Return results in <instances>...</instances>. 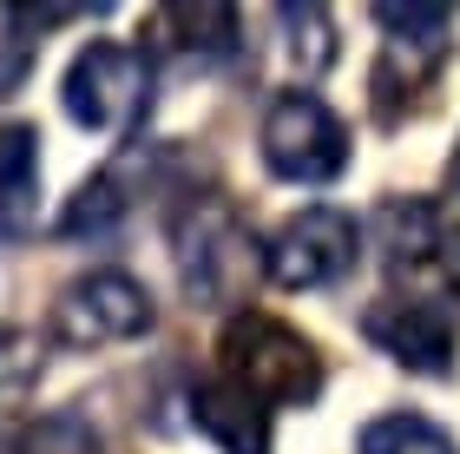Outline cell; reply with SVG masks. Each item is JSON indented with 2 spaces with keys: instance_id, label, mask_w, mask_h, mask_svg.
<instances>
[{
  "instance_id": "obj_11",
  "label": "cell",
  "mask_w": 460,
  "mask_h": 454,
  "mask_svg": "<svg viewBox=\"0 0 460 454\" xmlns=\"http://www.w3.org/2000/svg\"><path fill=\"white\" fill-rule=\"evenodd\" d=\"M441 211H434L428 198H388L382 211H375L368 224V237H375V251H382L388 271H428V257H434V237H441Z\"/></svg>"
},
{
  "instance_id": "obj_1",
  "label": "cell",
  "mask_w": 460,
  "mask_h": 454,
  "mask_svg": "<svg viewBox=\"0 0 460 454\" xmlns=\"http://www.w3.org/2000/svg\"><path fill=\"white\" fill-rule=\"evenodd\" d=\"M172 257H178L184 297L204 303V309L243 303V290L263 271V251H257V237H250V224L230 211L224 198H211V191L191 198L172 218Z\"/></svg>"
},
{
  "instance_id": "obj_5",
  "label": "cell",
  "mask_w": 460,
  "mask_h": 454,
  "mask_svg": "<svg viewBox=\"0 0 460 454\" xmlns=\"http://www.w3.org/2000/svg\"><path fill=\"white\" fill-rule=\"evenodd\" d=\"M152 290L125 271H86L73 277L53 303V336L66 349H106V343H132L152 329Z\"/></svg>"
},
{
  "instance_id": "obj_15",
  "label": "cell",
  "mask_w": 460,
  "mask_h": 454,
  "mask_svg": "<svg viewBox=\"0 0 460 454\" xmlns=\"http://www.w3.org/2000/svg\"><path fill=\"white\" fill-rule=\"evenodd\" d=\"M355 454H460V448L428 415H375L355 441Z\"/></svg>"
},
{
  "instance_id": "obj_14",
  "label": "cell",
  "mask_w": 460,
  "mask_h": 454,
  "mask_svg": "<svg viewBox=\"0 0 460 454\" xmlns=\"http://www.w3.org/2000/svg\"><path fill=\"white\" fill-rule=\"evenodd\" d=\"M40 369H47L40 336H33V329H20V323H0V422H13L20 408L33 402Z\"/></svg>"
},
{
  "instance_id": "obj_13",
  "label": "cell",
  "mask_w": 460,
  "mask_h": 454,
  "mask_svg": "<svg viewBox=\"0 0 460 454\" xmlns=\"http://www.w3.org/2000/svg\"><path fill=\"white\" fill-rule=\"evenodd\" d=\"M277 27L289 33V67H296L303 79H323L329 67H336V20H329V7H296V0H283L277 7Z\"/></svg>"
},
{
  "instance_id": "obj_8",
  "label": "cell",
  "mask_w": 460,
  "mask_h": 454,
  "mask_svg": "<svg viewBox=\"0 0 460 454\" xmlns=\"http://www.w3.org/2000/svg\"><path fill=\"white\" fill-rule=\"evenodd\" d=\"M40 231V126H0V244H27Z\"/></svg>"
},
{
  "instance_id": "obj_4",
  "label": "cell",
  "mask_w": 460,
  "mask_h": 454,
  "mask_svg": "<svg viewBox=\"0 0 460 454\" xmlns=\"http://www.w3.org/2000/svg\"><path fill=\"white\" fill-rule=\"evenodd\" d=\"M257 146H263V165L277 178H289V184H329V178H342V165H349V126L323 106L316 93L289 86V93L270 99Z\"/></svg>"
},
{
  "instance_id": "obj_7",
  "label": "cell",
  "mask_w": 460,
  "mask_h": 454,
  "mask_svg": "<svg viewBox=\"0 0 460 454\" xmlns=\"http://www.w3.org/2000/svg\"><path fill=\"white\" fill-rule=\"evenodd\" d=\"M362 336L414 376H447L454 369V316L428 297H382L362 316Z\"/></svg>"
},
{
  "instance_id": "obj_3",
  "label": "cell",
  "mask_w": 460,
  "mask_h": 454,
  "mask_svg": "<svg viewBox=\"0 0 460 454\" xmlns=\"http://www.w3.org/2000/svg\"><path fill=\"white\" fill-rule=\"evenodd\" d=\"M152 99V53L125 47V40H93L86 53L66 67L59 79V106H66L73 126L86 132H119L132 126Z\"/></svg>"
},
{
  "instance_id": "obj_19",
  "label": "cell",
  "mask_w": 460,
  "mask_h": 454,
  "mask_svg": "<svg viewBox=\"0 0 460 454\" xmlns=\"http://www.w3.org/2000/svg\"><path fill=\"white\" fill-rule=\"evenodd\" d=\"M27 67H33V40H7V47H0V99L27 79Z\"/></svg>"
},
{
  "instance_id": "obj_20",
  "label": "cell",
  "mask_w": 460,
  "mask_h": 454,
  "mask_svg": "<svg viewBox=\"0 0 460 454\" xmlns=\"http://www.w3.org/2000/svg\"><path fill=\"white\" fill-rule=\"evenodd\" d=\"M447 178H454V184H460V146H454V158H447Z\"/></svg>"
},
{
  "instance_id": "obj_6",
  "label": "cell",
  "mask_w": 460,
  "mask_h": 454,
  "mask_svg": "<svg viewBox=\"0 0 460 454\" xmlns=\"http://www.w3.org/2000/svg\"><path fill=\"white\" fill-rule=\"evenodd\" d=\"M355 251H362L355 218L336 211V204H309V211H296L270 237L263 271H270V283H283V290H323V283L349 277Z\"/></svg>"
},
{
  "instance_id": "obj_2",
  "label": "cell",
  "mask_w": 460,
  "mask_h": 454,
  "mask_svg": "<svg viewBox=\"0 0 460 454\" xmlns=\"http://www.w3.org/2000/svg\"><path fill=\"white\" fill-rule=\"evenodd\" d=\"M224 382H237L243 396H257L263 408L283 402V408H303L323 396V356L303 329H289L263 309H243V316L224 323Z\"/></svg>"
},
{
  "instance_id": "obj_18",
  "label": "cell",
  "mask_w": 460,
  "mask_h": 454,
  "mask_svg": "<svg viewBox=\"0 0 460 454\" xmlns=\"http://www.w3.org/2000/svg\"><path fill=\"white\" fill-rule=\"evenodd\" d=\"M93 7H7L0 20L7 27H33V33H47V27H66V20H86Z\"/></svg>"
},
{
  "instance_id": "obj_17",
  "label": "cell",
  "mask_w": 460,
  "mask_h": 454,
  "mask_svg": "<svg viewBox=\"0 0 460 454\" xmlns=\"http://www.w3.org/2000/svg\"><path fill=\"white\" fill-rule=\"evenodd\" d=\"M428 277L447 290V303H460V218L441 224V237H434V257H428Z\"/></svg>"
},
{
  "instance_id": "obj_10",
  "label": "cell",
  "mask_w": 460,
  "mask_h": 454,
  "mask_svg": "<svg viewBox=\"0 0 460 454\" xmlns=\"http://www.w3.org/2000/svg\"><path fill=\"white\" fill-rule=\"evenodd\" d=\"M237 13L230 7H164L152 13V53H172V59H237Z\"/></svg>"
},
{
  "instance_id": "obj_16",
  "label": "cell",
  "mask_w": 460,
  "mask_h": 454,
  "mask_svg": "<svg viewBox=\"0 0 460 454\" xmlns=\"http://www.w3.org/2000/svg\"><path fill=\"white\" fill-rule=\"evenodd\" d=\"M7 454H99V435H93V422L79 415V408H53V415H40L33 428H20Z\"/></svg>"
},
{
  "instance_id": "obj_9",
  "label": "cell",
  "mask_w": 460,
  "mask_h": 454,
  "mask_svg": "<svg viewBox=\"0 0 460 454\" xmlns=\"http://www.w3.org/2000/svg\"><path fill=\"white\" fill-rule=\"evenodd\" d=\"M191 422L224 454H270V408L257 396H243L237 382H224V376L191 388Z\"/></svg>"
},
{
  "instance_id": "obj_12",
  "label": "cell",
  "mask_w": 460,
  "mask_h": 454,
  "mask_svg": "<svg viewBox=\"0 0 460 454\" xmlns=\"http://www.w3.org/2000/svg\"><path fill=\"white\" fill-rule=\"evenodd\" d=\"M125 211H132V191H125L119 172H93L59 211V237H112Z\"/></svg>"
}]
</instances>
